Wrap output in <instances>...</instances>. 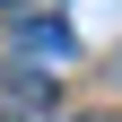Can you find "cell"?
Listing matches in <instances>:
<instances>
[{
    "label": "cell",
    "mask_w": 122,
    "mask_h": 122,
    "mask_svg": "<svg viewBox=\"0 0 122 122\" xmlns=\"http://www.w3.org/2000/svg\"><path fill=\"white\" fill-rule=\"evenodd\" d=\"M0 9H35V0H0Z\"/></svg>",
    "instance_id": "2"
},
{
    "label": "cell",
    "mask_w": 122,
    "mask_h": 122,
    "mask_svg": "<svg viewBox=\"0 0 122 122\" xmlns=\"http://www.w3.org/2000/svg\"><path fill=\"white\" fill-rule=\"evenodd\" d=\"M18 61H79V35L61 18H26L18 26Z\"/></svg>",
    "instance_id": "1"
}]
</instances>
